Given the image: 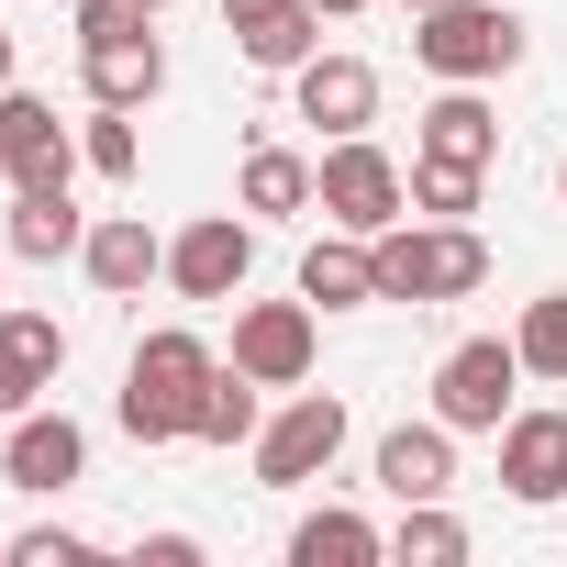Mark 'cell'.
Wrapping results in <instances>:
<instances>
[{
    "label": "cell",
    "instance_id": "3",
    "mask_svg": "<svg viewBox=\"0 0 567 567\" xmlns=\"http://www.w3.org/2000/svg\"><path fill=\"white\" fill-rule=\"evenodd\" d=\"M412 56L434 79H512L523 68V12H501V0H434V12H412Z\"/></svg>",
    "mask_w": 567,
    "mask_h": 567
},
{
    "label": "cell",
    "instance_id": "4",
    "mask_svg": "<svg viewBox=\"0 0 567 567\" xmlns=\"http://www.w3.org/2000/svg\"><path fill=\"white\" fill-rule=\"evenodd\" d=\"M312 200H323V223H334V234H390V223H401V200H412V178H401L368 134H334V145L312 156Z\"/></svg>",
    "mask_w": 567,
    "mask_h": 567
},
{
    "label": "cell",
    "instance_id": "14",
    "mask_svg": "<svg viewBox=\"0 0 567 567\" xmlns=\"http://www.w3.org/2000/svg\"><path fill=\"white\" fill-rule=\"evenodd\" d=\"M501 489L512 501H567V412H512L501 423Z\"/></svg>",
    "mask_w": 567,
    "mask_h": 567
},
{
    "label": "cell",
    "instance_id": "13",
    "mask_svg": "<svg viewBox=\"0 0 567 567\" xmlns=\"http://www.w3.org/2000/svg\"><path fill=\"white\" fill-rule=\"evenodd\" d=\"M290 101H301V123H323V134H368V123H379V68H368V56H301V68H290Z\"/></svg>",
    "mask_w": 567,
    "mask_h": 567
},
{
    "label": "cell",
    "instance_id": "24",
    "mask_svg": "<svg viewBox=\"0 0 567 567\" xmlns=\"http://www.w3.org/2000/svg\"><path fill=\"white\" fill-rule=\"evenodd\" d=\"M512 346H523V379H567V290H545V301H523V323H512Z\"/></svg>",
    "mask_w": 567,
    "mask_h": 567
},
{
    "label": "cell",
    "instance_id": "11",
    "mask_svg": "<svg viewBox=\"0 0 567 567\" xmlns=\"http://www.w3.org/2000/svg\"><path fill=\"white\" fill-rule=\"evenodd\" d=\"M56 379H68V323L56 312H0V423L34 412Z\"/></svg>",
    "mask_w": 567,
    "mask_h": 567
},
{
    "label": "cell",
    "instance_id": "2",
    "mask_svg": "<svg viewBox=\"0 0 567 567\" xmlns=\"http://www.w3.org/2000/svg\"><path fill=\"white\" fill-rule=\"evenodd\" d=\"M379 245V301H467V290H489V245L467 234V223H390V234H368Z\"/></svg>",
    "mask_w": 567,
    "mask_h": 567
},
{
    "label": "cell",
    "instance_id": "28",
    "mask_svg": "<svg viewBox=\"0 0 567 567\" xmlns=\"http://www.w3.org/2000/svg\"><path fill=\"white\" fill-rule=\"evenodd\" d=\"M156 12H134V0H79V45H123V34H145Z\"/></svg>",
    "mask_w": 567,
    "mask_h": 567
},
{
    "label": "cell",
    "instance_id": "19",
    "mask_svg": "<svg viewBox=\"0 0 567 567\" xmlns=\"http://www.w3.org/2000/svg\"><path fill=\"white\" fill-rule=\"evenodd\" d=\"M234 212H245V223H290V212H312V156L256 145V156L234 167Z\"/></svg>",
    "mask_w": 567,
    "mask_h": 567
},
{
    "label": "cell",
    "instance_id": "29",
    "mask_svg": "<svg viewBox=\"0 0 567 567\" xmlns=\"http://www.w3.org/2000/svg\"><path fill=\"white\" fill-rule=\"evenodd\" d=\"M278 12H301V0H223V34H234V45H245V34H267V23H278Z\"/></svg>",
    "mask_w": 567,
    "mask_h": 567
},
{
    "label": "cell",
    "instance_id": "31",
    "mask_svg": "<svg viewBox=\"0 0 567 567\" xmlns=\"http://www.w3.org/2000/svg\"><path fill=\"white\" fill-rule=\"evenodd\" d=\"M312 12H323V23H357V12H368V0H312Z\"/></svg>",
    "mask_w": 567,
    "mask_h": 567
},
{
    "label": "cell",
    "instance_id": "16",
    "mask_svg": "<svg viewBox=\"0 0 567 567\" xmlns=\"http://www.w3.org/2000/svg\"><path fill=\"white\" fill-rule=\"evenodd\" d=\"M301 301H312V312H368V301H379V245H368V234H323V245L301 256Z\"/></svg>",
    "mask_w": 567,
    "mask_h": 567
},
{
    "label": "cell",
    "instance_id": "35",
    "mask_svg": "<svg viewBox=\"0 0 567 567\" xmlns=\"http://www.w3.org/2000/svg\"><path fill=\"white\" fill-rule=\"evenodd\" d=\"M556 189H567V156H556Z\"/></svg>",
    "mask_w": 567,
    "mask_h": 567
},
{
    "label": "cell",
    "instance_id": "36",
    "mask_svg": "<svg viewBox=\"0 0 567 567\" xmlns=\"http://www.w3.org/2000/svg\"><path fill=\"white\" fill-rule=\"evenodd\" d=\"M0 189H12V178H0Z\"/></svg>",
    "mask_w": 567,
    "mask_h": 567
},
{
    "label": "cell",
    "instance_id": "22",
    "mask_svg": "<svg viewBox=\"0 0 567 567\" xmlns=\"http://www.w3.org/2000/svg\"><path fill=\"white\" fill-rule=\"evenodd\" d=\"M390 556H401V567H456V556H467V523H456L445 501H401V534H390Z\"/></svg>",
    "mask_w": 567,
    "mask_h": 567
},
{
    "label": "cell",
    "instance_id": "12",
    "mask_svg": "<svg viewBox=\"0 0 567 567\" xmlns=\"http://www.w3.org/2000/svg\"><path fill=\"white\" fill-rule=\"evenodd\" d=\"M79 267H90V290H101V301H134L145 278H167V234H156L145 212H101L90 245H79Z\"/></svg>",
    "mask_w": 567,
    "mask_h": 567
},
{
    "label": "cell",
    "instance_id": "30",
    "mask_svg": "<svg viewBox=\"0 0 567 567\" xmlns=\"http://www.w3.org/2000/svg\"><path fill=\"white\" fill-rule=\"evenodd\" d=\"M145 567H200V534H145Z\"/></svg>",
    "mask_w": 567,
    "mask_h": 567
},
{
    "label": "cell",
    "instance_id": "9",
    "mask_svg": "<svg viewBox=\"0 0 567 567\" xmlns=\"http://www.w3.org/2000/svg\"><path fill=\"white\" fill-rule=\"evenodd\" d=\"M245 267H256V223H234V212H200L189 234H167V290L178 301H234Z\"/></svg>",
    "mask_w": 567,
    "mask_h": 567
},
{
    "label": "cell",
    "instance_id": "17",
    "mask_svg": "<svg viewBox=\"0 0 567 567\" xmlns=\"http://www.w3.org/2000/svg\"><path fill=\"white\" fill-rule=\"evenodd\" d=\"M79 79H90V101H112V112H145V101L167 90V45H156V34H123V45H79Z\"/></svg>",
    "mask_w": 567,
    "mask_h": 567
},
{
    "label": "cell",
    "instance_id": "21",
    "mask_svg": "<svg viewBox=\"0 0 567 567\" xmlns=\"http://www.w3.org/2000/svg\"><path fill=\"white\" fill-rule=\"evenodd\" d=\"M90 245V212L68 200V189H12V256H79Z\"/></svg>",
    "mask_w": 567,
    "mask_h": 567
},
{
    "label": "cell",
    "instance_id": "27",
    "mask_svg": "<svg viewBox=\"0 0 567 567\" xmlns=\"http://www.w3.org/2000/svg\"><path fill=\"white\" fill-rule=\"evenodd\" d=\"M0 556H12V567H79V556H90V534H68V523H34V534H12Z\"/></svg>",
    "mask_w": 567,
    "mask_h": 567
},
{
    "label": "cell",
    "instance_id": "8",
    "mask_svg": "<svg viewBox=\"0 0 567 567\" xmlns=\"http://www.w3.org/2000/svg\"><path fill=\"white\" fill-rule=\"evenodd\" d=\"M90 156L68 145V123H56V101H34V90H0V178L12 189H68Z\"/></svg>",
    "mask_w": 567,
    "mask_h": 567
},
{
    "label": "cell",
    "instance_id": "33",
    "mask_svg": "<svg viewBox=\"0 0 567 567\" xmlns=\"http://www.w3.org/2000/svg\"><path fill=\"white\" fill-rule=\"evenodd\" d=\"M401 12H434V0H401Z\"/></svg>",
    "mask_w": 567,
    "mask_h": 567
},
{
    "label": "cell",
    "instance_id": "7",
    "mask_svg": "<svg viewBox=\"0 0 567 567\" xmlns=\"http://www.w3.org/2000/svg\"><path fill=\"white\" fill-rule=\"evenodd\" d=\"M312 357H323V312H312V301H245V312H234V368H245L256 390H301Z\"/></svg>",
    "mask_w": 567,
    "mask_h": 567
},
{
    "label": "cell",
    "instance_id": "6",
    "mask_svg": "<svg viewBox=\"0 0 567 567\" xmlns=\"http://www.w3.org/2000/svg\"><path fill=\"white\" fill-rule=\"evenodd\" d=\"M512 390H523V346H512V334H467V346L434 368V423L501 434V423H512Z\"/></svg>",
    "mask_w": 567,
    "mask_h": 567
},
{
    "label": "cell",
    "instance_id": "20",
    "mask_svg": "<svg viewBox=\"0 0 567 567\" xmlns=\"http://www.w3.org/2000/svg\"><path fill=\"white\" fill-rule=\"evenodd\" d=\"M423 156H456V167H489L501 156V112L467 90V79H445V101L423 112Z\"/></svg>",
    "mask_w": 567,
    "mask_h": 567
},
{
    "label": "cell",
    "instance_id": "32",
    "mask_svg": "<svg viewBox=\"0 0 567 567\" xmlns=\"http://www.w3.org/2000/svg\"><path fill=\"white\" fill-rule=\"evenodd\" d=\"M0 90H12V34H0Z\"/></svg>",
    "mask_w": 567,
    "mask_h": 567
},
{
    "label": "cell",
    "instance_id": "15",
    "mask_svg": "<svg viewBox=\"0 0 567 567\" xmlns=\"http://www.w3.org/2000/svg\"><path fill=\"white\" fill-rule=\"evenodd\" d=\"M379 489H390V501H445V489H456V423H401V434H379Z\"/></svg>",
    "mask_w": 567,
    "mask_h": 567
},
{
    "label": "cell",
    "instance_id": "26",
    "mask_svg": "<svg viewBox=\"0 0 567 567\" xmlns=\"http://www.w3.org/2000/svg\"><path fill=\"white\" fill-rule=\"evenodd\" d=\"M245 434H256V379H245V368H223V379H212V401H200V434H189V445H245Z\"/></svg>",
    "mask_w": 567,
    "mask_h": 567
},
{
    "label": "cell",
    "instance_id": "34",
    "mask_svg": "<svg viewBox=\"0 0 567 567\" xmlns=\"http://www.w3.org/2000/svg\"><path fill=\"white\" fill-rule=\"evenodd\" d=\"M134 12H167V0H134Z\"/></svg>",
    "mask_w": 567,
    "mask_h": 567
},
{
    "label": "cell",
    "instance_id": "5",
    "mask_svg": "<svg viewBox=\"0 0 567 567\" xmlns=\"http://www.w3.org/2000/svg\"><path fill=\"white\" fill-rule=\"evenodd\" d=\"M334 456H346V401L334 390H290V401L256 423V478L267 489H312Z\"/></svg>",
    "mask_w": 567,
    "mask_h": 567
},
{
    "label": "cell",
    "instance_id": "23",
    "mask_svg": "<svg viewBox=\"0 0 567 567\" xmlns=\"http://www.w3.org/2000/svg\"><path fill=\"white\" fill-rule=\"evenodd\" d=\"M478 178H489V167H456V156H412V212H434V223H467V212H478Z\"/></svg>",
    "mask_w": 567,
    "mask_h": 567
},
{
    "label": "cell",
    "instance_id": "1",
    "mask_svg": "<svg viewBox=\"0 0 567 567\" xmlns=\"http://www.w3.org/2000/svg\"><path fill=\"white\" fill-rule=\"evenodd\" d=\"M212 379H223V357L189 334V323H167V334H145L134 346V368H123V434L134 445H189L200 434V401H212Z\"/></svg>",
    "mask_w": 567,
    "mask_h": 567
},
{
    "label": "cell",
    "instance_id": "25",
    "mask_svg": "<svg viewBox=\"0 0 567 567\" xmlns=\"http://www.w3.org/2000/svg\"><path fill=\"white\" fill-rule=\"evenodd\" d=\"M79 156H90V178H134V167H145V145H134V112L90 101V134H79Z\"/></svg>",
    "mask_w": 567,
    "mask_h": 567
},
{
    "label": "cell",
    "instance_id": "18",
    "mask_svg": "<svg viewBox=\"0 0 567 567\" xmlns=\"http://www.w3.org/2000/svg\"><path fill=\"white\" fill-rule=\"evenodd\" d=\"M379 556H390V534L368 512H346V501H323V512L290 523V567H379Z\"/></svg>",
    "mask_w": 567,
    "mask_h": 567
},
{
    "label": "cell",
    "instance_id": "10",
    "mask_svg": "<svg viewBox=\"0 0 567 567\" xmlns=\"http://www.w3.org/2000/svg\"><path fill=\"white\" fill-rule=\"evenodd\" d=\"M0 478L12 489H34V501H56V489H79L90 478V434L68 423V412H12V445H0Z\"/></svg>",
    "mask_w": 567,
    "mask_h": 567
}]
</instances>
